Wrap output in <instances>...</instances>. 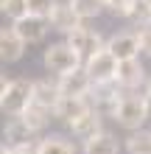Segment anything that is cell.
<instances>
[{"instance_id":"obj_1","label":"cell","mask_w":151,"mask_h":154,"mask_svg":"<svg viewBox=\"0 0 151 154\" xmlns=\"http://www.w3.org/2000/svg\"><path fill=\"white\" fill-rule=\"evenodd\" d=\"M112 121H118V126H123L126 132L143 129V123L148 121V106H146L143 93H137V90H120Z\"/></svg>"},{"instance_id":"obj_2","label":"cell","mask_w":151,"mask_h":154,"mask_svg":"<svg viewBox=\"0 0 151 154\" xmlns=\"http://www.w3.org/2000/svg\"><path fill=\"white\" fill-rule=\"evenodd\" d=\"M34 101V81L31 79H3L0 87V106L6 115L20 118Z\"/></svg>"},{"instance_id":"obj_3","label":"cell","mask_w":151,"mask_h":154,"mask_svg":"<svg viewBox=\"0 0 151 154\" xmlns=\"http://www.w3.org/2000/svg\"><path fill=\"white\" fill-rule=\"evenodd\" d=\"M42 65H45L50 73L65 76V73H73V70L84 67V59H81V53L73 51V45L65 39V42H53L50 48L42 53Z\"/></svg>"},{"instance_id":"obj_4","label":"cell","mask_w":151,"mask_h":154,"mask_svg":"<svg viewBox=\"0 0 151 154\" xmlns=\"http://www.w3.org/2000/svg\"><path fill=\"white\" fill-rule=\"evenodd\" d=\"M118 65L120 62L104 48V51H98L95 56H90L84 62V70L90 73V79L95 81V84H109V81L118 79Z\"/></svg>"},{"instance_id":"obj_5","label":"cell","mask_w":151,"mask_h":154,"mask_svg":"<svg viewBox=\"0 0 151 154\" xmlns=\"http://www.w3.org/2000/svg\"><path fill=\"white\" fill-rule=\"evenodd\" d=\"M106 51H109L118 62L137 59V56H140V51H143L140 31H120V34H112V37L106 39Z\"/></svg>"},{"instance_id":"obj_6","label":"cell","mask_w":151,"mask_h":154,"mask_svg":"<svg viewBox=\"0 0 151 154\" xmlns=\"http://www.w3.org/2000/svg\"><path fill=\"white\" fill-rule=\"evenodd\" d=\"M148 73H146V65L140 59H126L118 65V87L120 90H137V93H143L146 84H148Z\"/></svg>"},{"instance_id":"obj_7","label":"cell","mask_w":151,"mask_h":154,"mask_svg":"<svg viewBox=\"0 0 151 154\" xmlns=\"http://www.w3.org/2000/svg\"><path fill=\"white\" fill-rule=\"evenodd\" d=\"M48 23H50L53 31L65 34V37L84 25V20L76 14V8L70 6V0H56V3H53V11L48 14Z\"/></svg>"},{"instance_id":"obj_8","label":"cell","mask_w":151,"mask_h":154,"mask_svg":"<svg viewBox=\"0 0 151 154\" xmlns=\"http://www.w3.org/2000/svg\"><path fill=\"white\" fill-rule=\"evenodd\" d=\"M65 39H67L70 45H73V51H78V53H81V59H84V62L90 59V56H95L98 51H104V48H106V39L101 37L98 31L87 28V25L76 28L73 34H67Z\"/></svg>"},{"instance_id":"obj_9","label":"cell","mask_w":151,"mask_h":154,"mask_svg":"<svg viewBox=\"0 0 151 154\" xmlns=\"http://www.w3.org/2000/svg\"><path fill=\"white\" fill-rule=\"evenodd\" d=\"M92 87H95V81L90 79V73H87L84 67L73 70V73H65V76H59V90H62V95H73V98H90Z\"/></svg>"},{"instance_id":"obj_10","label":"cell","mask_w":151,"mask_h":154,"mask_svg":"<svg viewBox=\"0 0 151 154\" xmlns=\"http://www.w3.org/2000/svg\"><path fill=\"white\" fill-rule=\"evenodd\" d=\"M11 25L17 28V34L25 39V45H39L42 39L48 37V28H50V23L45 20V17H34V14L23 17V20H17Z\"/></svg>"},{"instance_id":"obj_11","label":"cell","mask_w":151,"mask_h":154,"mask_svg":"<svg viewBox=\"0 0 151 154\" xmlns=\"http://www.w3.org/2000/svg\"><path fill=\"white\" fill-rule=\"evenodd\" d=\"M62 101V90H59V81H50V79H34V104L45 106V109L56 112V106ZM56 118V115H53Z\"/></svg>"},{"instance_id":"obj_12","label":"cell","mask_w":151,"mask_h":154,"mask_svg":"<svg viewBox=\"0 0 151 154\" xmlns=\"http://www.w3.org/2000/svg\"><path fill=\"white\" fill-rule=\"evenodd\" d=\"M92 109V101L90 98H73V95H62V101H59V106H56V121H65L67 126L73 123V121H78L81 115H87Z\"/></svg>"},{"instance_id":"obj_13","label":"cell","mask_w":151,"mask_h":154,"mask_svg":"<svg viewBox=\"0 0 151 154\" xmlns=\"http://www.w3.org/2000/svg\"><path fill=\"white\" fill-rule=\"evenodd\" d=\"M25 39L17 34L14 25H8V28L0 31V59L3 62H20L23 53H25Z\"/></svg>"},{"instance_id":"obj_14","label":"cell","mask_w":151,"mask_h":154,"mask_svg":"<svg viewBox=\"0 0 151 154\" xmlns=\"http://www.w3.org/2000/svg\"><path fill=\"white\" fill-rule=\"evenodd\" d=\"M101 123H104V118L95 112V109H90L87 115H81L78 121L70 123V132H73L81 143H87V140H92L95 134H101V132H104V126H101Z\"/></svg>"},{"instance_id":"obj_15","label":"cell","mask_w":151,"mask_h":154,"mask_svg":"<svg viewBox=\"0 0 151 154\" xmlns=\"http://www.w3.org/2000/svg\"><path fill=\"white\" fill-rule=\"evenodd\" d=\"M6 146L8 149H25V146H34V132L28 129V126H25L20 118H11V123L6 126Z\"/></svg>"},{"instance_id":"obj_16","label":"cell","mask_w":151,"mask_h":154,"mask_svg":"<svg viewBox=\"0 0 151 154\" xmlns=\"http://www.w3.org/2000/svg\"><path fill=\"white\" fill-rule=\"evenodd\" d=\"M81 154H120V143L112 132L104 129L101 134H95L92 140H87L81 146Z\"/></svg>"},{"instance_id":"obj_17","label":"cell","mask_w":151,"mask_h":154,"mask_svg":"<svg viewBox=\"0 0 151 154\" xmlns=\"http://www.w3.org/2000/svg\"><path fill=\"white\" fill-rule=\"evenodd\" d=\"M20 121H23L25 126H28V129H31L34 134H39V132H45V129H48V123L53 121V112L31 101V106H28V109H25V112L20 115Z\"/></svg>"},{"instance_id":"obj_18","label":"cell","mask_w":151,"mask_h":154,"mask_svg":"<svg viewBox=\"0 0 151 154\" xmlns=\"http://www.w3.org/2000/svg\"><path fill=\"white\" fill-rule=\"evenodd\" d=\"M37 154H76V146L62 134H45L37 143Z\"/></svg>"},{"instance_id":"obj_19","label":"cell","mask_w":151,"mask_h":154,"mask_svg":"<svg viewBox=\"0 0 151 154\" xmlns=\"http://www.w3.org/2000/svg\"><path fill=\"white\" fill-rule=\"evenodd\" d=\"M123 149L129 154H151V129H137V132H129Z\"/></svg>"},{"instance_id":"obj_20","label":"cell","mask_w":151,"mask_h":154,"mask_svg":"<svg viewBox=\"0 0 151 154\" xmlns=\"http://www.w3.org/2000/svg\"><path fill=\"white\" fill-rule=\"evenodd\" d=\"M126 20L134 25L137 31H140V28H148V25H151V6H148V0H134Z\"/></svg>"},{"instance_id":"obj_21","label":"cell","mask_w":151,"mask_h":154,"mask_svg":"<svg viewBox=\"0 0 151 154\" xmlns=\"http://www.w3.org/2000/svg\"><path fill=\"white\" fill-rule=\"evenodd\" d=\"M70 6L76 8V14L81 17V20H92V17H98L104 11L101 0H70Z\"/></svg>"},{"instance_id":"obj_22","label":"cell","mask_w":151,"mask_h":154,"mask_svg":"<svg viewBox=\"0 0 151 154\" xmlns=\"http://www.w3.org/2000/svg\"><path fill=\"white\" fill-rule=\"evenodd\" d=\"M0 8H3V14L11 23L28 17V0H0Z\"/></svg>"},{"instance_id":"obj_23","label":"cell","mask_w":151,"mask_h":154,"mask_svg":"<svg viewBox=\"0 0 151 154\" xmlns=\"http://www.w3.org/2000/svg\"><path fill=\"white\" fill-rule=\"evenodd\" d=\"M53 3H56V0H28V14L45 17V20H48V14L53 11Z\"/></svg>"},{"instance_id":"obj_24","label":"cell","mask_w":151,"mask_h":154,"mask_svg":"<svg viewBox=\"0 0 151 154\" xmlns=\"http://www.w3.org/2000/svg\"><path fill=\"white\" fill-rule=\"evenodd\" d=\"M131 3H134V0H112V3H106V11L115 14V17H123V20H126L129 11H131Z\"/></svg>"},{"instance_id":"obj_25","label":"cell","mask_w":151,"mask_h":154,"mask_svg":"<svg viewBox=\"0 0 151 154\" xmlns=\"http://www.w3.org/2000/svg\"><path fill=\"white\" fill-rule=\"evenodd\" d=\"M140 42H143V53L151 56V25L148 28H140Z\"/></svg>"},{"instance_id":"obj_26","label":"cell","mask_w":151,"mask_h":154,"mask_svg":"<svg viewBox=\"0 0 151 154\" xmlns=\"http://www.w3.org/2000/svg\"><path fill=\"white\" fill-rule=\"evenodd\" d=\"M0 154H37V146H25V149H8L3 143V151Z\"/></svg>"},{"instance_id":"obj_27","label":"cell","mask_w":151,"mask_h":154,"mask_svg":"<svg viewBox=\"0 0 151 154\" xmlns=\"http://www.w3.org/2000/svg\"><path fill=\"white\" fill-rule=\"evenodd\" d=\"M143 98H146V106H148V118H151V79H148V84L143 90Z\"/></svg>"},{"instance_id":"obj_28","label":"cell","mask_w":151,"mask_h":154,"mask_svg":"<svg viewBox=\"0 0 151 154\" xmlns=\"http://www.w3.org/2000/svg\"><path fill=\"white\" fill-rule=\"evenodd\" d=\"M101 3H104V6H106V3H112V0H101Z\"/></svg>"},{"instance_id":"obj_29","label":"cell","mask_w":151,"mask_h":154,"mask_svg":"<svg viewBox=\"0 0 151 154\" xmlns=\"http://www.w3.org/2000/svg\"><path fill=\"white\" fill-rule=\"evenodd\" d=\"M148 6H151V0H148Z\"/></svg>"}]
</instances>
